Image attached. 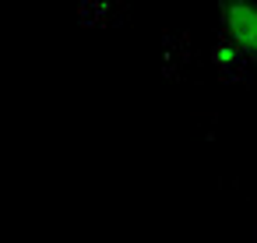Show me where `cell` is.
Masks as SVG:
<instances>
[{
	"mask_svg": "<svg viewBox=\"0 0 257 243\" xmlns=\"http://www.w3.org/2000/svg\"><path fill=\"white\" fill-rule=\"evenodd\" d=\"M218 43L229 46L239 64H257V0H222Z\"/></svg>",
	"mask_w": 257,
	"mask_h": 243,
	"instance_id": "1",
	"label": "cell"
},
{
	"mask_svg": "<svg viewBox=\"0 0 257 243\" xmlns=\"http://www.w3.org/2000/svg\"><path fill=\"white\" fill-rule=\"evenodd\" d=\"M253 232H257V215H253Z\"/></svg>",
	"mask_w": 257,
	"mask_h": 243,
	"instance_id": "2",
	"label": "cell"
}]
</instances>
